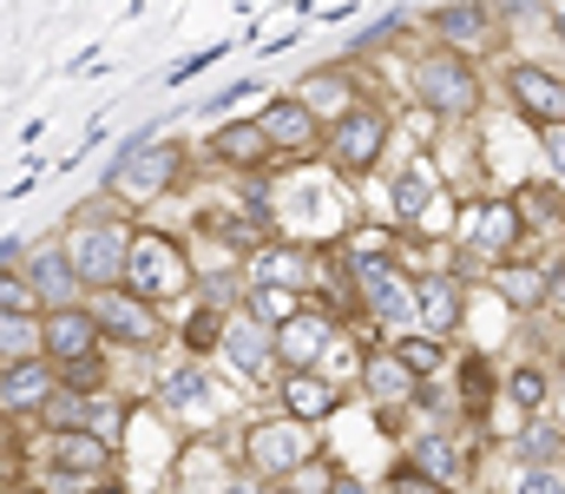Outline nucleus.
<instances>
[{"mask_svg":"<svg viewBox=\"0 0 565 494\" xmlns=\"http://www.w3.org/2000/svg\"><path fill=\"white\" fill-rule=\"evenodd\" d=\"M132 224H139V211H132L126 198H113V191H99L93 204H79V211L66 218L60 244H66L73 271L86 277V291L126 284V251H132Z\"/></svg>","mask_w":565,"mask_h":494,"instance_id":"nucleus-1","label":"nucleus"},{"mask_svg":"<svg viewBox=\"0 0 565 494\" xmlns=\"http://www.w3.org/2000/svg\"><path fill=\"white\" fill-rule=\"evenodd\" d=\"M408 93L422 99V113L434 119H447V126H460V119H473L480 106H487V80L473 73V53H460V46H427L415 53V66H408Z\"/></svg>","mask_w":565,"mask_h":494,"instance_id":"nucleus-2","label":"nucleus"},{"mask_svg":"<svg viewBox=\"0 0 565 494\" xmlns=\"http://www.w3.org/2000/svg\"><path fill=\"white\" fill-rule=\"evenodd\" d=\"M126 291H139V297H151V304H171V297H191V291H198V264H191V251H184V238H178V231L132 224Z\"/></svg>","mask_w":565,"mask_h":494,"instance_id":"nucleus-3","label":"nucleus"},{"mask_svg":"<svg viewBox=\"0 0 565 494\" xmlns=\"http://www.w3.org/2000/svg\"><path fill=\"white\" fill-rule=\"evenodd\" d=\"M388 139H395V113L375 106V99H349L329 133H322V159L335 165L342 178H369L375 165L388 159Z\"/></svg>","mask_w":565,"mask_h":494,"instance_id":"nucleus-4","label":"nucleus"},{"mask_svg":"<svg viewBox=\"0 0 565 494\" xmlns=\"http://www.w3.org/2000/svg\"><path fill=\"white\" fill-rule=\"evenodd\" d=\"M526 211H520V198L513 191H500V198H467L460 211H454V244H460V257H473V264H500V257H513L520 244H526Z\"/></svg>","mask_w":565,"mask_h":494,"instance_id":"nucleus-5","label":"nucleus"},{"mask_svg":"<svg viewBox=\"0 0 565 494\" xmlns=\"http://www.w3.org/2000/svg\"><path fill=\"white\" fill-rule=\"evenodd\" d=\"M178 178H184V146H178V139H132V146L119 153V165L106 171V191L126 198L132 211H145V204H158L164 191H178Z\"/></svg>","mask_w":565,"mask_h":494,"instance_id":"nucleus-6","label":"nucleus"},{"mask_svg":"<svg viewBox=\"0 0 565 494\" xmlns=\"http://www.w3.org/2000/svg\"><path fill=\"white\" fill-rule=\"evenodd\" d=\"M119 455L113 435H99L93 422L73 429H46V488H86V482H113Z\"/></svg>","mask_w":565,"mask_h":494,"instance_id":"nucleus-7","label":"nucleus"},{"mask_svg":"<svg viewBox=\"0 0 565 494\" xmlns=\"http://www.w3.org/2000/svg\"><path fill=\"white\" fill-rule=\"evenodd\" d=\"M86 304H93V317H99V336L106 343H119V349H164V304H151L139 291H126V284H106V291H86Z\"/></svg>","mask_w":565,"mask_h":494,"instance_id":"nucleus-8","label":"nucleus"},{"mask_svg":"<svg viewBox=\"0 0 565 494\" xmlns=\"http://www.w3.org/2000/svg\"><path fill=\"white\" fill-rule=\"evenodd\" d=\"M349 271H355V297H362L369 324H388V329H415L422 324L415 277H408L395 257H362V264H349Z\"/></svg>","mask_w":565,"mask_h":494,"instance_id":"nucleus-9","label":"nucleus"},{"mask_svg":"<svg viewBox=\"0 0 565 494\" xmlns=\"http://www.w3.org/2000/svg\"><path fill=\"white\" fill-rule=\"evenodd\" d=\"M309 449H316V429L296 422L289 409H277V416H264V422L244 429V469H250L257 482H282Z\"/></svg>","mask_w":565,"mask_h":494,"instance_id":"nucleus-10","label":"nucleus"},{"mask_svg":"<svg viewBox=\"0 0 565 494\" xmlns=\"http://www.w3.org/2000/svg\"><path fill=\"white\" fill-rule=\"evenodd\" d=\"M60 389V369L33 349V356H7L0 362V422L20 429V422H40L46 396Z\"/></svg>","mask_w":565,"mask_h":494,"instance_id":"nucleus-11","label":"nucleus"},{"mask_svg":"<svg viewBox=\"0 0 565 494\" xmlns=\"http://www.w3.org/2000/svg\"><path fill=\"white\" fill-rule=\"evenodd\" d=\"M99 349H106V336H99V317H93L86 297H79V304H60V311H40V356H46L53 369L93 362Z\"/></svg>","mask_w":565,"mask_h":494,"instance_id":"nucleus-12","label":"nucleus"},{"mask_svg":"<svg viewBox=\"0 0 565 494\" xmlns=\"http://www.w3.org/2000/svg\"><path fill=\"white\" fill-rule=\"evenodd\" d=\"M427 33H434L440 46H460V53H493L500 33H507V20H500V7H487V0H447V7L427 13Z\"/></svg>","mask_w":565,"mask_h":494,"instance_id":"nucleus-13","label":"nucleus"},{"mask_svg":"<svg viewBox=\"0 0 565 494\" xmlns=\"http://www.w3.org/2000/svg\"><path fill=\"white\" fill-rule=\"evenodd\" d=\"M500 86H507V99H513V113H520L526 126L565 119V73H553V66H540V60H507Z\"/></svg>","mask_w":565,"mask_h":494,"instance_id":"nucleus-14","label":"nucleus"},{"mask_svg":"<svg viewBox=\"0 0 565 494\" xmlns=\"http://www.w3.org/2000/svg\"><path fill=\"white\" fill-rule=\"evenodd\" d=\"M217 349H224L250 382L277 376V324H264L257 311H224V336H217Z\"/></svg>","mask_w":565,"mask_h":494,"instance_id":"nucleus-15","label":"nucleus"},{"mask_svg":"<svg viewBox=\"0 0 565 494\" xmlns=\"http://www.w3.org/2000/svg\"><path fill=\"white\" fill-rule=\"evenodd\" d=\"M257 119H264L270 146H277V153H289V159H316V153H322V133H329V119H322V113H309V106H302L296 93L270 99V106H264Z\"/></svg>","mask_w":565,"mask_h":494,"instance_id":"nucleus-16","label":"nucleus"},{"mask_svg":"<svg viewBox=\"0 0 565 494\" xmlns=\"http://www.w3.org/2000/svg\"><path fill=\"white\" fill-rule=\"evenodd\" d=\"M277 389H282V409H289L296 422H309V429H316V422H329V416L349 402V382H335V376H329V369H316V362H309V369H282Z\"/></svg>","mask_w":565,"mask_h":494,"instance_id":"nucleus-17","label":"nucleus"},{"mask_svg":"<svg viewBox=\"0 0 565 494\" xmlns=\"http://www.w3.org/2000/svg\"><path fill=\"white\" fill-rule=\"evenodd\" d=\"M335 317L329 311H316V304H302L296 317H282L277 324V369H309V362H322V349H329V336H335Z\"/></svg>","mask_w":565,"mask_h":494,"instance_id":"nucleus-18","label":"nucleus"},{"mask_svg":"<svg viewBox=\"0 0 565 494\" xmlns=\"http://www.w3.org/2000/svg\"><path fill=\"white\" fill-rule=\"evenodd\" d=\"M26 284H33V304H40V311H60V304H79V297H86V277L73 271L66 244H40V251L26 257Z\"/></svg>","mask_w":565,"mask_h":494,"instance_id":"nucleus-19","label":"nucleus"},{"mask_svg":"<svg viewBox=\"0 0 565 494\" xmlns=\"http://www.w3.org/2000/svg\"><path fill=\"white\" fill-rule=\"evenodd\" d=\"M211 159L231 165V171H264V165L277 159V146H270L264 119H231V126L211 133Z\"/></svg>","mask_w":565,"mask_h":494,"instance_id":"nucleus-20","label":"nucleus"},{"mask_svg":"<svg viewBox=\"0 0 565 494\" xmlns=\"http://www.w3.org/2000/svg\"><path fill=\"white\" fill-rule=\"evenodd\" d=\"M487 271H493V291L507 297V311H520V317L546 311V284H553L546 264H520V251H513V257H500V264H487Z\"/></svg>","mask_w":565,"mask_h":494,"instance_id":"nucleus-21","label":"nucleus"},{"mask_svg":"<svg viewBox=\"0 0 565 494\" xmlns=\"http://www.w3.org/2000/svg\"><path fill=\"white\" fill-rule=\"evenodd\" d=\"M415 297H422V329H434V336H454L460 317H467L460 277H447V271H422L415 277Z\"/></svg>","mask_w":565,"mask_h":494,"instance_id":"nucleus-22","label":"nucleus"},{"mask_svg":"<svg viewBox=\"0 0 565 494\" xmlns=\"http://www.w3.org/2000/svg\"><path fill=\"white\" fill-rule=\"evenodd\" d=\"M422 382L427 376H415V369L395 356V343H388V349H369V362H362V389H369L375 402H395V409H402V402H415Z\"/></svg>","mask_w":565,"mask_h":494,"instance_id":"nucleus-23","label":"nucleus"},{"mask_svg":"<svg viewBox=\"0 0 565 494\" xmlns=\"http://www.w3.org/2000/svg\"><path fill=\"white\" fill-rule=\"evenodd\" d=\"M296 99L309 106V113H322V119H335L349 99H362V86L349 80V66H316V73H302V86H296Z\"/></svg>","mask_w":565,"mask_h":494,"instance_id":"nucleus-24","label":"nucleus"},{"mask_svg":"<svg viewBox=\"0 0 565 494\" xmlns=\"http://www.w3.org/2000/svg\"><path fill=\"white\" fill-rule=\"evenodd\" d=\"M302 304H309V284H282V277H250V297H244V311H257L264 324L296 317Z\"/></svg>","mask_w":565,"mask_h":494,"instance_id":"nucleus-25","label":"nucleus"},{"mask_svg":"<svg viewBox=\"0 0 565 494\" xmlns=\"http://www.w3.org/2000/svg\"><path fill=\"white\" fill-rule=\"evenodd\" d=\"M427 204H434V171H427V165L395 171V185H388V211H395V224H422Z\"/></svg>","mask_w":565,"mask_h":494,"instance_id":"nucleus-26","label":"nucleus"},{"mask_svg":"<svg viewBox=\"0 0 565 494\" xmlns=\"http://www.w3.org/2000/svg\"><path fill=\"white\" fill-rule=\"evenodd\" d=\"M546 396H553V376H546V362H520V369L507 376V402H513L520 416H546Z\"/></svg>","mask_w":565,"mask_h":494,"instance_id":"nucleus-27","label":"nucleus"},{"mask_svg":"<svg viewBox=\"0 0 565 494\" xmlns=\"http://www.w3.org/2000/svg\"><path fill=\"white\" fill-rule=\"evenodd\" d=\"M395 356L415 369V376H434L440 362H447V336H434V329H395Z\"/></svg>","mask_w":565,"mask_h":494,"instance_id":"nucleus-28","label":"nucleus"},{"mask_svg":"<svg viewBox=\"0 0 565 494\" xmlns=\"http://www.w3.org/2000/svg\"><path fill=\"white\" fill-rule=\"evenodd\" d=\"M282 488H302V494H316V488H342V462L329 455V449H309L289 475H282Z\"/></svg>","mask_w":565,"mask_h":494,"instance_id":"nucleus-29","label":"nucleus"},{"mask_svg":"<svg viewBox=\"0 0 565 494\" xmlns=\"http://www.w3.org/2000/svg\"><path fill=\"white\" fill-rule=\"evenodd\" d=\"M40 349V311H0V362Z\"/></svg>","mask_w":565,"mask_h":494,"instance_id":"nucleus-30","label":"nucleus"},{"mask_svg":"<svg viewBox=\"0 0 565 494\" xmlns=\"http://www.w3.org/2000/svg\"><path fill=\"white\" fill-rule=\"evenodd\" d=\"M362 362H369V349H355V343H349V336H342V329H335V336H329V349H322V362H316V369H329V376H335V382H362Z\"/></svg>","mask_w":565,"mask_h":494,"instance_id":"nucleus-31","label":"nucleus"},{"mask_svg":"<svg viewBox=\"0 0 565 494\" xmlns=\"http://www.w3.org/2000/svg\"><path fill=\"white\" fill-rule=\"evenodd\" d=\"M0 311H40L33 304V284H26V264H7L0 257Z\"/></svg>","mask_w":565,"mask_h":494,"instance_id":"nucleus-32","label":"nucleus"},{"mask_svg":"<svg viewBox=\"0 0 565 494\" xmlns=\"http://www.w3.org/2000/svg\"><path fill=\"white\" fill-rule=\"evenodd\" d=\"M217 336H224V311H217V304H204V311L184 324V349H198V356H204V349H217Z\"/></svg>","mask_w":565,"mask_h":494,"instance_id":"nucleus-33","label":"nucleus"},{"mask_svg":"<svg viewBox=\"0 0 565 494\" xmlns=\"http://www.w3.org/2000/svg\"><path fill=\"white\" fill-rule=\"evenodd\" d=\"M526 435H533V442H520V455H526V462H540V455H546V462H565V435L553 429V422H546V429L533 422Z\"/></svg>","mask_w":565,"mask_h":494,"instance_id":"nucleus-34","label":"nucleus"},{"mask_svg":"<svg viewBox=\"0 0 565 494\" xmlns=\"http://www.w3.org/2000/svg\"><path fill=\"white\" fill-rule=\"evenodd\" d=\"M388 488H440V475L427 469L422 455H408V462H395V469H388Z\"/></svg>","mask_w":565,"mask_h":494,"instance_id":"nucleus-35","label":"nucleus"},{"mask_svg":"<svg viewBox=\"0 0 565 494\" xmlns=\"http://www.w3.org/2000/svg\"><path fill=\"white\" fill-rule=\"evenodd\" d=\"M533 133H540V153L553 165V178L565 185V119H546V126H533Z\"/></svg>","mask_w":565,"mask_h":494,"instance_id":"nucleus-36","label":"nucleus"},{"mask_svg":"<svg viewBox=\"0 0 565 494\" xmlns=\"http://www.w3.org/2000/svg\"><path fill=\"white\" fill-rule=\"evenodd\" d=\"M460 376H467V396H473V402H480V396H487V389L500 382V376L487 369V356H467V362H460Z\"/></svg>","mask_w":565,"mask_h":494,"instance_id":"nucleus-37","label":"nucleus"},{"mask_svg":"<svg viewBox=\"0 0 565 494\" xmlns=\"http://www.w3.org/2000/svg\"><path fill=\"white\" fill-rule=\"evenodd\" d=\"M546 317H565V271H553V284H546Z\"/></svg>","mask_w":565,"mask_h":494,"instance_id":"nucleus-38","label":"nucleus"},{"mask_svg":"<svg viewBox=\"0 0 565 494\" xmlns=\"http://www.w3.org/2000/svg\"><path fill=\"white\" fill-rule=\"evenodd\" d=\"M553 33H559V46H565V0L553 7Z\"/></svg>","mask_w":565,"mask_h":494,"instance_id":"nucleus-39","label":"nucleus"},{"mask_svg":"<svg viewBox=\"0 0 565 494\" xmlns=\"http://www.w3.org/2000/svg\"><path fill=\"white\" fill-rule=\"evenodd\" d=\"M553 376H559V382H565V349H559V362H553Z\"/></svg>","mask_w":565,"mask_h":494,"instance_id":"nucleus-40","label":"nucleus"}]
</instances>
